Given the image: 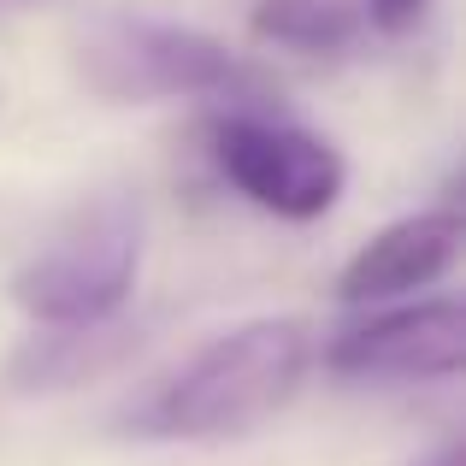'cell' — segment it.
<instances>
[{"instance_id": "obj_1", "label": "cell", "mask_w": 466, "mask_h": 466, "mask_svg": "<svg viewBox=\"0 0 466 466\" xmlns=\"http://www.w3.org/2000/svg\"><path fill=\"white\" fill-rule=\"evenodd\" d=\"M308 330L296 319H248V325L195 349L166 384L142 401L130 431L166 443H218L272 420L308 378Z\"/></svg>"}, {"instance_id": "obj_2", "label": "cell", "mask_w": 466, "mask_h": 466, "mask_svg": "<svg viewBox=\"0 0 466 466\" xmlns=\"http://www.w3.org/2000/svg\"><path fill=\"white\" fill-rule=\"evenodd\" d=\"M142 266V213L125 195L77 207L12 278V301L47 330L106 325L137 289Z\"/></svg>"}, {"instance_id": "obj_3", "label": "cell", "mask_w": 466, "mask_h": 466, "mask_svg": "<svg viewBox=\"0 0 466 466\" xmlns=\"http://www.w3.org/2000/svg\"><path fill=\"white\" fill-rule=\"evenodd\" d=\"M83 71L106 101H159V95H237L248 71L213 35L154 18H118L83 42Z\"/></svg>"}, {"instance_id": "obj_4", "label": "cell", "mask_w": 466, "mask_h": 466, "mask_svg": "<svg viewBox=\"0 0 466 466\" xmlns=\"http://www.w3.org/2000/svg\"><path fill=\"white\" fill-rule=\"evenodd\" d=\"M213 166L237 195L278 218H319L342 195V154L325 137L266 118H218L213 125Z\"/></svg>"}, {"instance_id": "obj_5", "label": "cell", "mask_w": 466, "mask_h": 466, "mask_svg": "<svg viewBox=\"0 0 466 466\" xmlns=\"http://www.w3.org/2000/svg\"><path fill=\"white\" fill-rule=\"evenodd\" d=\"M466 360V313L461 301H420L390 308L337 330L325 366L337 378H455Z\"/></svg>"}, {"instance_id": "obj_6", "label": "cell", "mask_w": 466, "mask_h": 466, "mask_svg": "<svg viewBox=\"0 0 466 466\" xmlns=\"http://www.w3.org/2000/svg\"><path fill=\"white\" fill-rule=\"evenodd\" d=\"M461 213H413L396 218L390 230H378L337 278V301L349 308H372V301L408 296V289H425L455 266L461 254Z\"/></svg>"}, {"instance_id": "obj_7", "label": "cell", "mask_w": 466, "mask_h": 466, "mask_svg": "<svg viewBox=\"0 0 466 466\" xmlns=\"http://www.w3.org/2000/svg\"><path fill=\"white\" fill-rule=\"evenodd\" d=\"M254 35L289 54H342L354 42L349 0H254Z\"/></svg>"}, {"instance_id": "obj_8", "label": "cell", "mask_w": 466, "mask_h": 466, "mask_svg": "<svg viewBox=\"0 0 466 466\" xmlns=\"http://www.w3.org/2000/svg\"><path fill=\"white\" fill-rule=\"evenodd\" d=\"M425 6H431V0H366V18H372L384 35H401V30H413V24L425 18Z\"/></svg>"}, {"instance_id": "obj_9", "label": "cell", "mask_w": 466, "mask_h": 466, "mask_svg": "<svg viewBox=\"0 0 466 466\" xmlns=\"http://www.w3.org/2000/svg\"><path fill=\"white\" fill-rule=\"evenodd\" d=\"M425 466H466V461H461V449H437V455L425 461Z\"/></svg>"}]
</instances>
